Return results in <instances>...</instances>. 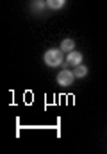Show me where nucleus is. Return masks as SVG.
Instances as JSON below:
<instances>
[{
    "label": "nucleus",
    "instance_id": "obj_5",
    "mask_svg": "<svg viewBox=\"0 0 107 154\" xmlns=\"http://www.w3.org/2000/svg\"><path fill=\"white\" fill-rule=\"evenodd\" d=\"M86 74H88V68H86L82 63H80V65H77V66H75V70H73V75H75V77H84Z\"/></svg>",
    "mask_w": 107,
    "mask_h": 154
},
{
    "label": "nucleus",
    "instance_id": "obj_4",
    "mask_svg": "<svg viewBox=\"0 0 107 154\" xmlns=\"http://www.w3.org/2000/svg\"><path fill=\"white\" fill-rule=\"evenodd\" d=\"M73 48H75V41H73V39L66 38V39L61 41V50H63V52H71Z\"/></svg>",
    "mask_w": 107,
    "mask_h": 154
},
{
    "label": "nucleus",
    "instance_id": "obj_6",
    "mask_svg": "<svg viewBox=\"0 0 107 154\" xmlns=\"http://www.w3.org/2000/svg\"><path fill=\"white\" fill-rule=\"evenodd\" d=\"M64 2H66V0H46L48 7H52V9H61V7L64 5Z\"/></svg>",
    "mask_w": 107,
    "mask_h": 154
},
{
    "label": "nucleus",
    "instance_id": "obj_1",
    "mask_svg": "<svg viewBox=\"0 0 107 154\" xmlns=\"http://www.w3.org/2000/svg\"><path fill=\"white\" fill-rule=\"evenodd\" d=\"M43 59H45V63H46L48 66L55 68V66H59V65L63 63L64 56H63V50H61V48H48V50L45 52Z\"/></svg>",
    "mask_w": 107,
    "mask_h": 154
},
{
    "label": "nucleus",
    "instance_id": "obj_2",
    "mask_svg": "<svg viewBox=\"0 0 107 154\" xmlns=\"http://www.w3.org/2000/svg\"><path fill=\"white\" fill-rule=\"evenodd\" d=\"M73 79H75V75H73V72H70V70H63V72L57 74V82L61 86H71Z\"/></svg>",
    "mask_w": 107,
    "mask_h": 154
},
{
    "label": "nucleus",
    "instance_id": "obj_3",
    "mask_svg": "<svg viewBox=\"0 0 107 154\" xmlns=\"http://www.w3.org/2000/svg\"><path fill=\"white\" fill-rule=\"evenodd\" d=\"M66 63L68 65H80L82 63V54L80 52H75V50H71V52H68V57H66Z\"/></svg>",
    "mask_w": 107,
    "mask_h": 154
}]
</instances>
